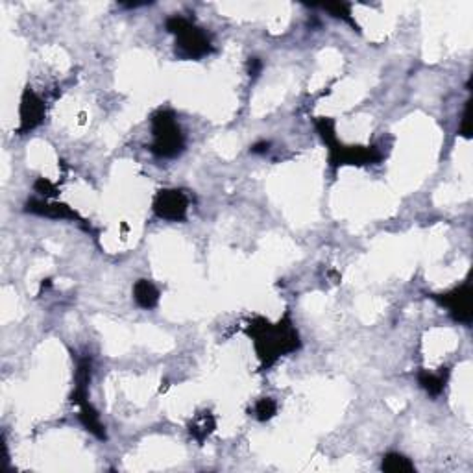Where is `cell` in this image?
Wrapping results in <instances>:
<instances>
[{"label": "cell", "mask_w": 473, "mask_h": 473, "mask_svg": "<svg viewBox=\"0 0 473 473\" xmlns=\"http://www.w3.org/2000/svg\"><path fill=\"white\" fill-rule=\"evenodd\" d=\"M246 331L254 340L255 352L263 368H270L279 357L296 352L302 346L300 335L288 314H285L278 324H270L264 318H255L248 324Z\"/></svg>", "instance_id": "6da1fadb"}, {"label": "cell", "mask_w": 473, "mask_h": 473, "mask_svg": "<svg viewBox=\"0 0 473 473\" xmlns=\"http://www.w3.org/2000/svg\"><path fill=\"white\" fill-rule=\"evenodd\" d=\"M314 126L329 148V163L335 168L340 165H374V163H379L383 157V154L376 147H344L340 145L337 141L335 122L331 118H317Z\"/></svg>", "instance_id": "7a4b0ae2"}, {"label": "cell", "mask_w": 473, "mask_h": 473, "mask_svg": "<svg viewBox=\"0 0 473 473\" xmlns=\"http://www.w3.org/2000/svg\"><path fill=\"white\" fill-rule=\"evenodd\" d=\"M166 32L176 35V54L181 59H200L213 52L207 32L195 26L181 15H172L165 23Z\"/></svg>", "instance_id": "3957f363"}, {"label": "cell", "mask_w": 473, "mask_h": 473, "mask_svg": "<svg viewBox=\"0 0 473 473\" xmlns=\"http://www.w3.org/2000/svg\"><path fill=\"white\" fill-rule=\"evenodd\" d=\"M152 135L154 141L150 145V152L161 159L178 157L185 150V137L181 132L176 115L168 109H159L152 117Z\"/></svg>", "instance_id": "277c9868"}, {"label": "cell", "mask_w": 473, "mask_h": 473, "mask_svg": "<svg viewBox=\"0 0 473 473\" xmlns=\"http://www.w3.org/2000/svg\"><path fill=\"white\" fill-rule=\"evenodd\" d=\"M434 302H438L440 305L449 309L451 317L455 322H460L464 326H469L473 318L472 311V283L466 281L464 285L457 287L451 293L446 294H431Z\"/></svg>", "instance_id": "5b68a950"}, {"label": "cell", "mask_w": 473, "mask_h": 473, "mask_svg": "<svg viewBox=\"0 0 473 473\" xmlns=\"http://www.w3.org/2000/svg\"><path fill=\"white\" fill-rule=\"evenodd\" d=\"M189 209V198L180 189H163L154 198V213L168 222H183Z\"/></svg>", "instance_id": "8992f818"}, {"label": "cell", "mask_w": 473, "mask_h": 473, "mask_svg": "<svg viewBox=\"0 0 473 473\" xmlns=\"http://www.w3.org/2000/svg\"><path fill=\"white\" fill-rule=\"evenodd\" d=\"M44 102L37 94L34 93V89L26 87L23 98H20V126L19 133H28L34 128H37L44 118Z\"/></svg>", "instance_id": "52a82bcc"}, {"label": "cell", "mask_w": 473, "mask_h": 473, "mask_svg": "<svg viewBox=\"0 0 473 473\" xmlns=\"http://www.w3.org/2000/svg\"><path fill=\"white\" fill-rule=\"evenodd\" d=\"M26 213H32V215H39V216H49V219H63V220H78L83 222L78 216L76 211H73L68 205L65 204H49V202L43 200H32L26 202Z\"/></svg>", "instance_id": "ba28073f"}, {"label": "cell", "mask_w": 473, "mask_h": 473, "mask_svg": "<svg viewBox=\"0 0 473 473\" xmlns=\"http://www.w3.org/2000/svg\"><path fill=\"white\" fill-rule=\"evenodd\" d=\"M78 407H80V422H82L83 427H85L89 433L93 434V436H97L98 440L108 438V434H106V427L102 425L100 416H98V412L94 410V407L89 403V400L80 403Z\"/></svg>", "instance_id": "9c48e42d"}, {"label": "cell", "mask_w": 473, "mask_h": 473, "mask_svg": "<svg viewBox=\"0 0 473 473\" xmlns=\"http://www.w3.org/2000/svg\"><path fill=\"white\" fill-rule=\"evenodd\" d=\"M133 300L141 309H154L159 303V290L148 279H139L133 285Z\"/></svg>", "instance_id": "30bf717a"}, {"label": "cell", "mask_w": 473, "mask_h": 473, "mask_svg": "<svg viewBox=\"0 0 473 473\" xmlns=\"http://www.w3.org/2000/svg\"><path fill=\"white\" fill-rule=\"evenodd\" d=\"M448 368H440V371H436V374L429 370H422L418 374V383L429 395H440L444 391L446 383H448Z\"/></svg>", "instance_id": "8fae6325"}, {"label": "cell", "mask_w": 473, "mask_h": 473, "mask_svg": "<svg viewBox=\"0 0 473 473\" xmlns=\"http://www.w3.org/2000/svg\"><path fill=\"white\" fill-rule=\"evenodd\" d=\"M381 469L388 473H410L414 472V464L401 453H386L381 462Z\"/></svg>", "instance_id": "7c38bea8"}, {"label": "cell", "mask_w": 473, "mask_h": 473, "mask_svg": "<svg viewBox=\"0 0 473 473\" xmlns=\"http://www.w3.org/2000/svg\"><path fill=\"white\" fill-rule=\"evenodd\" d=\"M215 431V418L211 416V412H204L200 414L195 422H190L189 425V433L192 434V438H196L198 442H204L211 433Z\"/></svg>", "instance_id": "4fadbf2b"}, {"label": "cell", "mask_w": 473, "mask_h": 473, "mask_svg": "<svg viewBox=\"0 0 473 473\" xmlns=\"http://www.w3.org/2000/svg\"><path fill=\"white\" fill-rule=\"evenodd\" d=\"M320 8H322L324 11H327V13L331 15V17H335V19L344 20V23H348V25H350V26H353V28H355L357 32H361L359 25H357V20L353 19L352 4L340 2V4H322V6H320Z\"/></svg>", "instance_id": "5bb4252c"}, {"label": "cell", "mask_w": 473, "mask_h": 473, "mask_svg": "<svg viewBox=\"0 0 473 473\" xmlns=\"http://www.w3.org/2000/svg\"><path fill=\"white\" fill-rule=\"evenodd\" d=\"M276 412H278V405H276V401L272 398H263L254 407V416L259 422H269L270 418L276 416Z\"/></svg>", "instance_id": "9a60e30c"}, {"label": "cell", "mask_w": 473, "mask_h": 473, "mask_svg": "<svg viewBox=\"0 0 473 473\" xmlns=\"http://www.w3.org/2000/svg\"><path fill=\"white\" fill-rule=\"evenodd\" d=\"M34 189L39 192V195H44V198H49V196L56 195V187L50 183L49 180H44V178H39V180L35 181Z\"/></svg>", "instance_id": "2e32d148"}, {"label": "cell", "mask_w": 473, "mask_h": 473, "mask_svg": "<svg viewBox=\"0 0 473 473\" xmlns=\"http://www.w3.org/2000/svg\"><path fill=\"white\" fill-rule=\"evenodd\" d=\"M469 100L466 102V108H464V113H462V126H460V133H462L466 139H469L472 137V117H469Z\"/></svg>", "instance_id": "e0dca14e"}, {"label": "cell", "mask_w": 473, "mask_h": 473, "mask_svg": "<svg viewBox=\"0 0 473 473\" xmlns=\"http://www.w3.org/2000/svg\"><path fill=\"white\" fill-rule=\"evenodd\" d=\"M248 65H250V76H254V78H257L259 73L263 70V61H261V59H259V58H250Z\"/></svg>", "instance_id": "ac0fdd59"}, {"label": "cell", "mask_w": 473, "mask_h": 473, "mask_svg": "<svg viewBox=\"0 0 473 473\" xmlns=\"http://www.w3.org/2000/svg\"><path fill=\"white\" fill-rule=\"evenodd\" d=\"M269 148H270L269 141H261V142H255L254 147L250 148V152H252V154H266Z\"/></svg>", "instance_id": "d6986e66"}]
</instances>
